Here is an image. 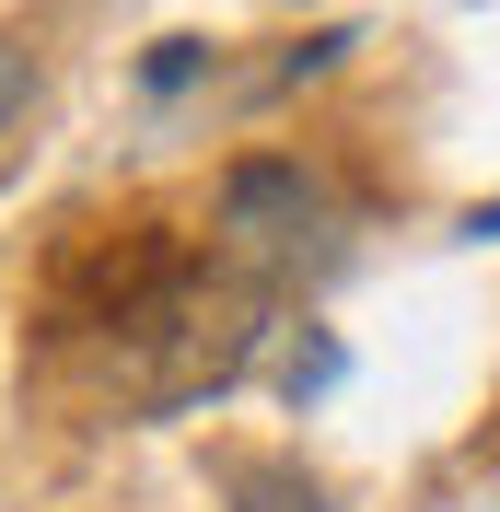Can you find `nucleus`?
Wrapping results in <instances>:
<instances>
[{"label": "nucleus", "instance_id": "obj_1", "mask_svg": "<svg viewBox=\"0 0 500 512\" xmlns=\"http://www.w3.org/2000/svg\"><path fill=\"white\" fill-rule=\"evenodd\" d=\"M221 233L245 256H314V233H326V187H314L303 163H233L221 175Z\"/></svg>", "mask_w": 500, "mask_h": 512}, {"label": "nucleus", "instance_id": "obj_2", "mask_svg": "<svg viewBox=\"0 0 500 512\" xmlns=\"http://www.w3.org/2000/svg\"><path fill=\"white\" fill-rule=\"evenodd\" d=\"M233 512H326V489L303 466H280V454H245L233 466Z\"/></svg>", "mask_w": 500, "mask_h": 512}, {"label": "nucleus", "instance_id": "obj_3", "mask_svg": "<svg viewBox=\"0 0 500 512\" xmlns=\"http://www.w3.org/2000/svg\"><path fill=\"white\" fill-rule=\"evenodd\" d=\"M198 70H210V47H198V35H163V47H152V70H140V82H152V94H187Z\"/></svg>", "mask_w": 500, "mask_h": 512}, {"label": "nucleus", "instance_id": "obj_4", "mask_svg": "<svg viewBox=\"0 0 500 512\" xmlns=\"http://www.w3.org/2000/svg\"><path fill=\"white\" fill-rule=\"evenodd\" d=\"M24 94H35V59H24V35H0V128L24 117Z\"/></svg>", "mask_w": 500, "mask_h": 512}, {"label": "nucleus", "instance_id": "obj_5", "mask_svg": "<svg viewBox=\"0 0 500 512\" xmlns=\"http://www.w3.org/2000/svg\"><path fill=\"white\" fill-rule=\"evenodd\" d=\"M466 233H500V198H489V210H477V222H466Z\"/></svg>", "mask_w": 500, "mask_h": 512}]
</instances>
